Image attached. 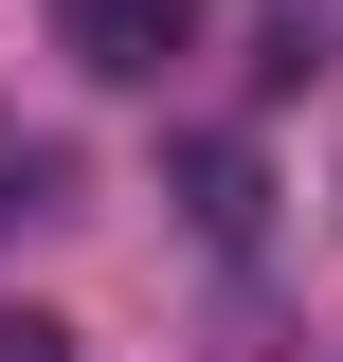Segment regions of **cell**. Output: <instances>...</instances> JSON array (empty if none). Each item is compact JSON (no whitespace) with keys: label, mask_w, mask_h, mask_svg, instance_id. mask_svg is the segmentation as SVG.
I'll return each instance as SVG.
<instances>
[{"label":"cell","mask_w":343,"mask_h":362,"mask_svg":"<svg viewBox=\"0 0 343 362\" xmlns=\"http://www.w3.org/2000/svg\"><path fill=\"white\" fill-rule=\"evenodd\" d=\"M0 362H73V326L54 308H0Z\"/></svg>","instance_id":"2"},{"label":"cell","mask_w":343,"mask_h":362,"mask_svg":"<svg viewBox=\"0 0 343 362\" xmlns=\"http://www.w3.org/2000/svg\"><path fill=\"white\" fill-rule=\"evenodd\" d=\"M54 54L109 90H163L181 54H199V0H54Z\"/></svg>","instance_id":"1"}]
</instances>
